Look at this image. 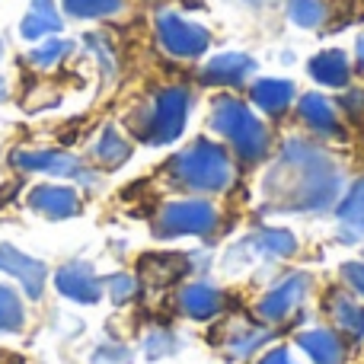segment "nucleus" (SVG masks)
Segmentation results:
<instances>
[{
	"label": "nucleus",
	"instance_id": "16",
	"mask_svg": "<svg viewBox=\"0 0 364 364\" xmlns=\"http://www.w3.org/2000/svg\"><path fill=\"white\" fill-rule=\"evenodd\" d=\"M252 74H256V61L246 51H224L198 70V80L208 87H243Z\"/></svg>",
	"mask_w": 364,
	"mask_h": 364
},
{
	"label": "nucleus",
	"instance_id": "25",
	"mask_svg": "<svg viewBox=\"0 0 364 364\" xmlns=\"http://www.w3.org/2000/svg\"><path fill=\"white\" fill-rule=\"evenodd\" d=\"M288 19L301 29H320L329 19V6L323 0H288Z\"/></svg>",
	"mask_w": 364,
	"mask_h": 364
},
{
	"label": "nucleus",
	"instance_id": "14",
	"mask_svg": "<svg viewBox=\"0 0 364 364\" xmlns=\"http://www.w3.org/2000/svg\"><path fill=\"white\" fill-rule=\"evenodd\" d=\"M0 272L16 278V282L23 284L26 297H32V301L42 297L45 282H48V265L26 256V252H19L16 246H10V243H0Z\"/></svg>",
	"mask_w": 364,
	"mask_h": 364
},
{
	"label": "nucleus",
	"instance_id": "36",
	"mask_svg": "<svg viewBox=\"0 0 364 364\" xmlns=\"http://www.w3.org/2000/svg\"><path fill=\"white\" fill-rule=\"evenodd\" d=\"M246 4H256V0H246Z\"/></svg>",
	"mask_w": 364,
	"mask_h": 364
},
{
	"label": "nucleus",
	"instance_id": "13",
	"mask_svg": "<svg viewBox=\"0 0 364 364\" xmlns=\"http://www.w3.org/2000/svg\"><path fill=\"white\" fill-rule=\"evenodd\" d=\"M55 288L61 291L68 301L74 304H100V297L106 294L102 291V282L96 275V269L83 259H74V262H64L61 269L55 272Z\"/></svg>",
	"mask_w": 364,
	"mask_h": 364
},
{
	"label": "nucleus",
	"instance_id": "11",
	"mask_svg": "<svg viewBox=\"0 0 364 364\" xmlns=\"http://www.w3.org/2000/svg\"><path fill=\"white\" fill-rule=\"evenodd\" d=\"M294 346L310 364H346L348 361V339L336 333L333 326L297 329Z\"/></svg>",
	"mask_w": 364,
	"mask_h": 364
},
{
	"label": "nucleus",
	"instance_id": "20",
	"mask_svg": "<svg viewBox=\"0 0 364 364\" xmlns=\"http://www.w3.org/2000/svg\"><path fill=\"white\" fill-rule=\"evenodd\" d=\"M250 100L259 112L265 115H284L288 106L294 102V83L291 80H278V77H262L252 83Z\"/></svg>",
	"mask_w": 364,
	"mask_h": 364
},
{
	"label": "nucleus",
	"instance_id": "22",
	"mask_svg": "<svg viewBox=\"0 0 364 364\" xmlns=\"http://www.w3.org/2000/svg\"><path fill=\"white\" fill-rule=\"evenodd\" d=\"M61 13H58L55 0H32L29 13L23 16L19 23V36L23 38H45V36H55L61 32Z\"/></svg>",
	"mask_w": 364,
	"mask_h": 364
},
{
	"label": "nucleus",
	"instance_id": "32",
	"mask_svg": "<svg viewBox=\"0 0 364 364\" xmlns=\"http://www.w3.org/2000/svg\"><path fill=\"white\" fill-rule=\"evenodd\" d=\"M256 364H301L291 355V348H284V346H275V348H265L262 355H259V361Z\"/></svg>",
	"mask_w": 364,
	"mask_h": 364
},
{
	"label": "nucleus",
	"instance_id": "3",
	"mask_svg": "<svg viewBox=\"0 0 364 364\" xmlns=\"http://www.w3.org/2000/svg\"><path fill=\"white\" fill-rule=\"evenodd\" d=\"M208 122L243 164H256V160H262L269 154L272 147L269 128L256 119V112L240 96H218Z\"/></svg>",
	"mask_w": 364,
	"mask_h": 364
},
{
	"label": "nucleus",
	"instance_id": "8",
	"mask_svg": "<svg viewBox=\"0 0 364 364\" xmlns=\"http://www.w3.org/2000/svg\"><path fill=\"white\" fill-rule=\"evenodd\" d=\"M157 42L173 58H201L211 48V32L201 23H192V19L179 16L173 10H160L157 13Z\"/></svg>",
	"mask_w": 364,
	"mask_h": 364
},
{
	"label": "nucleus",
	"instance_id": "33",
	"mask_svg": "<svg viewBox=\"0 0 364 364\" xmlns=\"http://www.w3.org/2000/svg\"><path fill=\"white\" fill-rule=\"evenodd\" d=\"M339 102H342V112H348V115H361L364 112V93L361 90H348Z\"/></svg>",
	"mask_w": 364,
	"mask_h": 364
},
{
	"label": "nucleus",
	"instance_id": "10",
	"mask_svg": "<svg viewBox=\"0 0 364 364\" xmlns=\"http://www.w3.org/2000/svg\"><path fill=\"white\" fill-rule=\"evenodd\" d=\"M269 342H275V329L259 320H250V316H230L220 326V336H218V348L230 361L256 358V355L265 352Z\"/></svg>",
	"mask_w": 364,
	"mask_h": 364
},
{
	"label": "nucleus",
	"instance_id": "23",
	"mask_svg": "<svg viewBox=\"0 0 364 364\" xmlns=\"http://www.w3.org/2000/svg\"><path fill=\"white\" fill-rule=\"evenodd\" d=\"M90 157L100 166H106V170H115V166H122L132 157V144L122 138V132L115 125H106L100 132V138L93 141V147H90Z\"/></svg>",
	"mask_w": 364,
	"mask_h": 364
},
{
	"label": "nucleus",
	"instance_id": "6",
	"mask_svg": "<svg viewBox=\"0 0 364 364\" xmlns=\"http://www.w3.org/2000/svg\"><path fill=\"white\" fill-rule=\"evenodd\" d=\"M310 294H314V278L307 272H288L269 291H262V297L256 301V320L272 329L282 326L291 316L301 314Z\"/></svg>",
	"mask_w": 364,
	"mask_h": 364
},
{
	"label": "nucleus",
	"instance_id": "1",
	"mask_svg": "<svg viewBox=\"0 0 364 364\" xmlns=\"http://www.w3.org/2000/svg\"><path fill=\"white\" fill-rule=\"evenodd\" d=\"M342 182H346V173L333 154L310 141L291 138L265 176V195H269L272 211L323 214L339 205Z\"/></svg>",
	"mask_w": 364,
	"mask_h": 364
},
{
	"label": "nucleus",
	"instance_id": "12",
	"mask_svg": "<svg viewBox=\"0 0 364 364\" xmlns=\"http://www.w3.org/2000/svg\"><path fill=\"white\" fill-rule=\"evenodd\" d=\"M176 307L186 320L195 323H211L227 310V294L211 282H188L179 288Z\"/></svg>",
	"mask_w": 364,
	"mask_h": 364
},
{
	"label": "nucleus",
	"instance_id": "31",
	"mask_svg": "<svg viewBox=\"0 0 364 364\" xmlns=\"http://www.w3.org/2000/svg\"><path fill=\"white\" fill-rule=\"evenodd\" d=\"M93 364H132V348L119 342H106L93 352Z\"/></svg>",
	"mask_w": 364,
	"mask_h": 364
},
{
	"label": "nucleus",
	"instance_id": "7",
	"mask_svg": "<svg viewBox=\"0 0 364 364\" xmlns=\"http://www.w3.org/2000/svg\"><path fill=\"white\" fill-rule=\"evenodd\" d=\"M10 166L19 173H42V176L74 179L80 186H96V173L68 151H23L19 147L10 154Z\"/></svg>",
	"mask_w": 364,
	"mask_h": 364
},
{
	"label": "nucleus",
	"instance_id": "35",
	"mask_svg": "<svg viewBox=\"0 0 364 364\" xmlns=\"http://www.w3.org/2000/svg\"><path fill=\"white\" fill-rule=\"evenodd\" d=\"M0 100H6V80L0 77Z\"/></svg>",
	"mask_w": 364,
	"mask_h": 364
},
{
	"label": "nucleus",
	"instance_id": "4",
	"mask_svg": "<svg viewBox=\"0 0 364 364\" xmlns=\"http://www.w3.org/2000/svg\"><path fill=\"white\" fill-rule=\"evenodd\" d=\"M188 109H192V93L186 87H164L132 115V132L144 144H173L186 128Z\"/></svg>",
	"mask_w": 364,
	"mask_h": 364
},
{
	"label": "nucleus",
	"instance_id": "28",
	"mask_svg": "<svg viewBox=\"0 0 364 364\" xmlns=\"http://www.w3.org/2000/svg\"><path fill=\"white\" fill-rule=\"evenodd\" d=\"M102 291L109 294V301L122 307V304H132L134 297H138L141 282L134 275H128V272H115V275H109L106 282H102Z\"/></svg>",
	"mask_w": 364,
	"mask_h": 364
},
{
	"label": "nucleus",
	"instance_id": "2",
	"mask_svg": "<svg viewBox=\"0 0 364 364\" xmlns=\"http://www.w3.org/2000/svg\"><path fill=\"white\" fill-rule=\"evenodd\" d=\"M166 176L176 182L179 188L198 195H220L233 186L237 179V166L227 147L214 144L208 138H198L186 147V151L173 154L166 164Z\"/></svg>",
	"mask_w": 364,
	"mask_h": 364
},
{
	"label": "nucleus",
	"instance_id": "26",
	"mask_svg": "<svg viewBox=\"0 0 364 364\" xmlns=\"http://www.w3.org/2000/svg\"><path fill=\"white\" fill-rule=\"evenodd\" d=\"M74 51V42H64V38H48L38 48L29 51V64H36L38 70H51L64 61V58Z\"/></svg>",
	"mask_w": 364,
	"mask_h": 364
},
{
	"label": "nucleus",
	"instance_id": "30",
	"mask_svg": "<svg viewBox=\"0 0 364 364\" xmlns=\"http://www.w3.org/2000/svg\"><path fill=\"white\" fill-rule=\"evenodd\" d=\"M339 278H342L348 294H355L364 304V262H346L339 269Z\"/></svg>",
	"mask_w": 364,
	"mask_h": 364
},
{
	"label": "nucleus",
	"instance_id": "19",
	"mask_svg": "<svg viewBox=\"0 0 364 364\" xmlns=\"http://www.w3.org/2000/svg\"><path fill=\"white\" fill-rule=\"evenodd\" d=\"M336 218H339V240L342 243H361L364 240V176L339 198Z\"/></svg>",
	"mask_w": 364,
	"mask_h": 364
},
{
	"label": "nucleus",
	"instance_id": "24",
	"mask_svg": "<svg viewBox=\"0 0 364 364\" xmlns=\"http://www.w3.org/2000/svg\"><path fill=\"white\" fill-rule=\"evenodd\" d=\"M23 326H26L23 297L10 284H0V333H23Z\"/></svg>",
	"mask_w": 364,
	"mask_h": 364
},
{
	"label": "nucleus",
	"instance_id": "17",
	"mask_svg": "<svg viewBox=\"0 0 364 364\" xmlns=\"http://www.w3.org/2000/svg\"><path fill=\"white\" fill-rule=\"evenodd\" d=\"M29 208L48 220H68L80 214V195L68 186H36L29 192Z\"/></svg>",
	"mask_w": 364,
	"mask_h": 364
},
{
	"label": "nucleus",
	"instance_id": "9",
	"mask_svg": "<svg viewBox=\"0 0 364 364\" xmlns=\"http://www.w3.org/2000/svg\"><path fill=\"white\" fill-rule=\"evenodd\" d=\"M297 252V237L284 227H262V230H252L250 237H243L227 256V265L240 262H278V259H288Z\"/></svg>",
	"mask_w": 364,
	"mask_h": 364
},
{
	"label": "nucleus",
	"instance_id": "34",
	"mask_svg": "<svg viewBox=\"0 0 364 364\" xmlns=\"http://www.w3.org/2000/svg\"><path fill=\"white\" fill-rule=\"evenodd\" d=\"M355 55H358V64L364 68V32L358 36V45H355Z\"/></svg>",
	"mask_w": 364,
	"mask_h": 364
},
{
	"label": "nucleus",
	"instance_id": "29",
	"mask_svg": "<svg viewBox=\"0 0 364 364\" xmlns=\"http://www.w3.org/2000/svg\"><path fill=\"white\" fill-rule=\"evenodd\" d=\"M176 352H179V339H176V333H170V329L157 326L144 336V355L151 361L170 358V355H176Z\"/></svg>",
	"mask_w": 364,
	"mask_h": 364
},
{
	"label": "nucleus",
	"instance_id": "27",
	"mask_svg": "<svg viewBox=\"0 0 364 364\" xmlns=\"http://www.w3.org/2000/svg\"><path fill=\"white\" fill-rule=\"evenodd\" d=\"M61 4L77 19H102L122 10V0H61Z\"/></svg>",
	"mask_w": 364,
	"mask_h": 364
},
{
	"label": "nucleus",
	"instance_id": "5",
	"mask_svg": "<svg viewBox=\"0 0 364 364\" xmlns=\"http://www.w3.org/2000/svg\"><path fill=\"white\" fill-rule=\"evenodd\" d=\"M220 227V211L208 198H176L160 205L154 214V233L160 240L176 237H211Z\"/></svg>",
	"mask_w": 364,
	"mask_h": 364
},
{
	"label": "nucleus",
	"instance_id": "21",
	"mask_svg": "<svg viewBox=\"0 0 364 364\" xmlns=\"http://www.w3.org/2000/svg\"><path fill=\"white\" fill-rule=\"evenodd\" d=\"M307 70L323 87H348V80H352V64H348V55L342 48H326L314 55Z\"/></svg>",
	"mask_w": 364,
	"mask_h": 364
},
{
	"label": "nucleus",
	"instance_id": "15",
	"mask_svg": "<svg viewBox=\"0 0 364 364\" xmlns=\"http://www.w3.org/2000/svg\"><path fill=\"white\" fill-rule=\"evenodd\" d=\"M323 310L329 316V326L339 336H346L348 342H364V304L348 291L336 288L326 294Z\"/></svg>",
	"mask_w": 364,
	"mask_h": 364
},
{
	"label": "nucleus",
	"instance_id": "18",
	"mask_svg": "<svg viewBox=\"0 0 364 364\" xmlns=\"http://www.w3.org/2000/svg\"><path fill=\"white\" fill-rule=\"evenodd\" d=\"M297 119L307 132H314L316 138H339L342 134V122L336 106L326 100L323 93H307L297 102Z\"/></svg>",
	"mask_w": 364,
	"mask_h": 364
}]
</instances>
